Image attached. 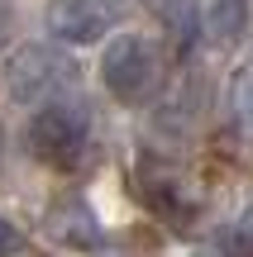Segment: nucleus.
Wrapping results in <instances>:
<instances>
[{
  "instance_id": "nucleus-14",
  "label": "nucleus",
  "mask_w": 253,
  "mask_h": 257,
  "mask_svg": "<svg viewBox=\"0 0 253 257\" xmlns=\"http://www.w3.org/2000/svg\"><path fill=\"white\" fill-rule=\"evenodd\" d=\"M0 167H5V134H0Z\"/></svg>"
},
{
  "instance_id": "nucleus-5",
  "label": "nucleus",
  "mask_w": 253,
  "mask_h": 257,
  "mask_svg": "<svg viewBox=\"0 0 253 257\" xmlns=\"http://www.w3.org/2000/svg\"><path fill=\"white\" fill-rule=\"evenodd\" d=\"M120 10L124 0H48L43 24L62 48H91V43H110Z\"/></svg>"
},
{
  "instance_id": "nucleus-6",
  "label": "nucleus",
  "mask_w": 253,
  "mask_h": 257,
  "mask_svg": "<svg viewBox=\"0 0 253 257\" xmlns=\"http://www.w3.org/2000/svg\"><path fill=\"white\" fill-rule=\"evenodd\" d=\"M48 238L62 243V248H81V252H96L101 248V219L86 200H57L43 219Z\"/></svg>"
},
{
  "instance_id": "nucleus-1",
  "label": "nucleus",
  "mask_w": 253,
  "mask_h": 257,
  "mask_svg": "<svg viewBox=\"0 0 253 257\" xmlns=\"http://www.w3.org/2000/svg\"><path fill=\"white\" fill-rule=\"evenodd\" d=\"M5 95L15 105H67V95L81 91V62L62 43H19L0 67Z\"/></svg>"
},
{
  "instance_id": "nucleus-9",
  "label": "nucleus",
  "mask_w": 253,
  "mask_h": 257,
  "mask_svg": "<svg viewBox=\"0 0 253 257\" xmlns=\"http://www.w3.org/2000/svg\"><path fill=\"white\" fill-rule=\"evenodd\" d=\"M229 124L253 143V62L239 67L234 81H229Z\"/></svg>"
},
{
  "instance_id": "nucleus-8",
  "label": "nucleus",
  "mask_w": 253,
  "mask_h": 257,
  "mask_svg": "<svg viewBox=\"0 0 253 257\" xmlns=\"http://www.w3.org/2000/svg\"><path fill=\"white\" fill-rule=\"evenodd\" d=\"M201 34L215 48H234L248 34V0H201Z\"/></svg>"
},
{
  "instance_id": "nucleus-7",
  "label": "nucleus",
  "mask_w": 253,
  "mask_h": 257,
  "mask_svg": "<svg viewBox=\"0 0 253 257\" xmlns=\"http://www.w3.org/2000/svg\"><path fill=\"white\" fill-rule=\"evenodd\" d=\"M143 10L158 19V29L167 34L177 53H191L206 38L201 34V0H143Z\"/></svg>"
},
{
  "instance_id": "nucleus-2",
  "label": "nucleus",
  "mask_w": 253,
  "mask_h": 257,
  "mask_svg": "<svg viewBox=\"0 0 253 257\" xmlns=\"http://www.w3.org/2000/svg\"><path fill=\"white\" fill-rule=\"evenodd\" d=\"M101 81L110 91L115 105H148L162 95L167 81V57L162 43H153L148 34H115L101 53Z\"/></svg>"
},
{
  "instance_id": "nucleus-11",
  "label": "nucleus",
  "mask_w": 253,
  "mask_h": 257,
  "mask_svg": "<svg viewBox=\"0 0 253 257\" xmlns=\"http://www.w3.org/2000/svg\"><path fill=\"white\" fill-rule=\"evenodd\" d=\"M29 248V238H24V229H15L10 219H0V257H19Z\"/></svg>"
},
{
  "instance_id": "nucleus-12",
  "label": "nucleus",
  "mask_w": 253,
  "mask_h": 257,
  "mask_svg": "<svg viewBox=\"0 0 253 257\" xmlns=\"http://www.w3.org/2000/svg\"><path fill=\"white\" fill-rule=\"evenodd\" d=\"M10 24H15V10H10V0H0V48L10 38Z\"/></svg>"
},
{
  "instance_id": "nucleus-10",
  "label": "nucleus",
  "mask_w": 253,
  "mask_h": 257,
  "mask_svg": "<svg viewBox=\"0 0 253 257\" xmlns=\"http://www.w3.org/2000/svg\"><path fill=\"white\" fill-rule=\"evenodd\" d=\"M196 257H253V243L244 238V229L220 224V229H210L206 238L196 243Z\"/></svg>"
},
{
  "instance_id": "nucleus-3",
  "label": "nucleus",
  "mask_w": 253,
  "mask_h": 257,
  "mask_svg": "<svg viewBox=\"0 0 253 257\" xmlns=\"http://www.w3.org/2000/svg\"><path fill=\"white\" fill-rule=\"evenodd\" d=\"M134 195H139V205L153 214V219H162L177 233H187L191 224L201 219V200L187 186V176H182L167 157L148 153V148L134 157Z\"/></svg>"
},
{
  "instance_id": "nucleus-4",
  "label": "nucleus",
  "mask_w": 253,
  "mask_h": 257,
  "mask_svg": "<svg viewBox=\"0 0 253 257\" xmlns=\"http://www.w3.org/2000/svg\"><path fill=\"white\" fill-rule=\"evenodd\" d=\"M29 157L48 172H76V162L86 157V143H91V119L76 105H43L34 110V119L24 128Z\"/></svg>"
},
{
  "instance_id": "nucleus-13",
  "label": "nucleus",
  "mask_w": 253,
  "mask_h": 257,
  "mask_svg": "<svg viewBox=\"0 0 253 257\" xmlns=\"http://www.w3.org/2000/svg\"><path fill=\"white\" fill-rule=\"evenodd\" d=\"M239 229H244V238L253 243V205H248V214H244V224H239Z\"/></svg>"
}]
</instances>
